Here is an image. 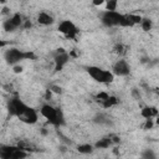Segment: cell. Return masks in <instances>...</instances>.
I'll list each match as a JSON object with an SVG mask.
<instances>
[{
    "label": "cell",
    "instance_id": "obj_12",
    "mask_svg": "<svg viewBox=\"0 0 159 159\" xmlns=\"http://www.w3.org/2000/svg\"><path fill=\"white\" fill-rule=\"evenodd\" d=\"M27 157V152L21 149L19 145H12L10 159H25Z\"/></svg>",
    "mask_w": 159,
    "mask_h": 159
},
{
    "label": "cell",
    "instance_id": "obj_21",
    "mask_svg": "<svg viewBox=\"0 0 159 159\" xmlns=\"http://www.w3.org/2000/svg\"><path fill=\"white\" fill-rule=\"evenodd\" d=\"M128 19H129V21L133 24V25H140V22H142V20H143V17H140L139 15H134V14H129L128 15Z\"/></svg>",
    "mask_w": 159,
    "mask_h": 159
},
{
    "label": "cell",
    "instance_id": "obj_19",
    "mask_svg": "<svg viewBox=\"0 0 159 159\" xmlns=\"http://www.w3.org/2000/svg\"><path fill=\"white\" fill-rule=\"evenodd\" d=\"M140 26H142V29H143L144 31H149V30H152V27H153V22H152L150 19L143 17V20H142V22H140Z\"/></svg>",
    "mask_w": 159,
    "mask_h": 159
},
{
    "label": "cell",
    "instance_id": "obj_9",
    "mask_svg": "<svg viewBox=\"0 0 159 159\" xmlns=\"http://www.w3.org/2000/svg\"><path fill=\"white\" fill-rule=\"evenodd\" d=\"M17 119H20L21 122H24L26 124H35L37 122V119H39V114H37L36 109H34L32 107L26 106V108L17 117Z\"/></svg>",
    "mask_w": 159,
    "mask_h": 159
},
{
    "label": "cell",
    "instance_id": "obj_7",
    "mask_svg": "<svg viewBox=\"0 0 159 159\" xmlns=\"http://www.w3.org/2000/svg\"><path fill=\"white\" fill-rule=\"evenodd\" d=\"M112 72H113L114 76L125 77V76H128L130 73V66H129V63L125 60L120 58L117 62H114V65L112 67Z\"/></svg>",
    "mask_w": 159,
    "mask_h": 159
},
{
    "label": "cell",
    "instance_id": "obj_25",
    "mask_svg": "<svg viewBox=\"0 0 159 159\" xmlns=\"http://www.w3.org/2000/svg\"><path fill=\"white\" fill-rule=\"evenodd\" d=\"M21 71H22V68H21V67L15 66V72H21Z\"/></svg>",
    "mask_w": 159,
    "mask_h": 159
},
{
    "label": "cell",
    "instance_id": "obj_18",
    "mask_svg": "<svg viewBox=\"0 0 159 159\" xmlns=\"http://www.w3.org/2000/svg\"><path fill=\"white\" fill-rule=\"evenodd\" d=\"M102 103V106L104 107V108H109V107H113V106H116L117 103H118V99L114 97V96H109L107 99H104L103 102H101Z\"/></svg>",
    "mask_w": 159,
    "mask_h": 159
},
{
    "label": "cell",
    "instance_id": "obj_17",
    "mask_svg": "<svg viewBox=\"0 0 159 159\" xmlns=\"http://www.w3.org/2000/svg\"><path fill=\"white\" fill-rule=\"evenodd\" d=\"M111 144H112L111 138H102V139H99V140L94 144V148H96V149H104V148H108Z\"/></svg>",
    "mask_w": 159,
    "mask_h": 159
},
{
    "label": "cell",
    "instance_id": "obj_8",
    "mask_svg": "<svg viewBox=\"0 0 159 159\" xmlns=\"http://www.w3.org/2000/svg\"><path fill=\"white\" fill-rule=\"evenodd\" d=\"M22 24V16L20 14H14L12 16H10L9 19H6L2 24V27L5 31L7 32H12L15 30H17Z\"/></svg>",
    "mask_w": 159,
    "mask_h": 159
},
{
    "label": "cell",
    "instance_id": "obj_26",
    "mask_svg": "<svg viewBox=\"0 0 159 159\" xmlns=\"http://www.w3.org/2000/svg\"><path fill=\"white\" fill-rule=\"evenodd\" d=\"M93 4H94V5H102V4H104V2H103L102 0H99V1H94Z\"/></svg>",
    "mask_w": 159,
    "mask_h": 159
},
{
    "label": "cell",
    "instance_id": "obj_1",
    "mask_svg": "<svg viewBox=\"0 0 159 159\" xmlns=\"http://www.w3.org/2000/svg\"><path fill=\"white\" fill-rule=\"evenodd\" d=\"M101 22L106 26V27H116V26H122V27H132L134 26L129 19L128 15L120 14L118 11H102L99 15Z\"/></svg>",
    "mask_w": 159,
    "mask_h": 159
},
{
    "label": "cell",
    "instance_id": "obj_10",
    "mask_svg": "<svg viewBox=\"0 0 159 159\" xmlns=\"http://www.w3.org/2000/svg\"><path fill=\"white\" fill-rule=\"evenodd\" d=\"M53 61H55V71H61L63 66L70 61V55L65 51H61L55 56Z\"/></svg>",
    "mask_w": 159,
    "mask_h": 159
},
{
    "label": "cell",
    "instance_id": "obj_13",
    "mask_svg": "<svg viewBox=\"0 0 159 159\" xmlns=\"http://www.w3.org/2000/svg\"><path fill=\"white\" fill-rule=\"evenodd\" d=\"M93 122H96V123H98V124H106V125H109L112 122H111V118L107 116V114H104V113H98V114H96L94 116V118H93Z\"/></svg>",
    "mask_w": 159,
    "mask_h": 159
},
{
    "label": "cell",
    "instance_id": "obj_24",
    "mask_svg": "<svg viewBox=\"0 0 159 159\" xmlns=\"http://www.w3.org/2000/svg\"><path fill=\"white\" fill-rule=\"evenodd\" d=\"M51 88H52V91H55L56 93H61V87H56V86H52Z\"/></svg>",
    "mask_w": 159,
    "mask_h": 159
},
{
    "label": "cell",
    "instance_id": "obj_5",
    "mask_svg": "<svg viewBox=\"0 0 159 159\" xmlns=\"http://www.w3.org/2000/svg\"><path fill=\"white\" fill-rule=\"evenodd\" d=\"M57 30H58L61 34H63L67 39H71V40H76V37H77L78 34H80L78 27H77L71 20H62V21L58 24Z\"/></svg>",
    "mask_w": 159,
    "mask_h": 159
},
{
    "label": "cell",
    "instance_id": "obj_3",
    "mask_svg": "<svg viewBox=\"0 0 159 159\" xmlns=\"http://www.w3.org/2000/svg\"><path fill=\"white\" fill-rule=\"evenodd\" d=\"M86 71L89 75V77L98 83L108 84V83H112L114 81V75L109 70H104V68L98 67V66H88L86 68Z\"/></svg>",
    "mask_w": 159,
    "mask_h": 159
},
{
    "label": "cell",
    "instance_id": "obj_6",
    "mask_svg": "<svg viewBox=\"0 0 159 159\" xmlns=\"http://www.w3.org/2000/svg\"><path fill=\"white\" fill-rule=\"evenodd\" d=\"M26 106L27 104H25L20 98H11L10 101H9V103H7V111H9V113H10V116H14V117H19L21 113H22V111L26 108Z\"/></svg>",
    "mask_w": 159,
    "mask_h": 159
},
{
    "label": "cell",
    "instance_id": "obj_15",
    "mask_svg": "<svg viewBox=\"0 0 159 159\" xmlns=\"http://www.w3.org/2000/svg\"><path fill=\"white\" fill-rule=\"evenodd\" d=\"M93 149H94V145L88 144V143L80 144V145L77 147V150H78V153H81V154H91V153L93 152Z\"/></svg>",
    "mask_w": 159,
    "mask_h": 159
},
{
    "label": "cell",
    "instance_id": "obj_22",
    "mask_svg": "<svg viewBox=\"0 0 159 159\" xmlns=\"http://www.w3.org/2000/svg\"><path fill=\"white\" fill-rule=\"evenodd\" d=\"M143 159H157V157H155V154H154L153 150L147 149V150L143 153Z\"/></svg>",
    "mask_w": 159,
    "mask_h": 159
},
{
    "label": "cell",
    "instance_id": "obj_16",
    "mask_svg": "<svg viewBox=\"0 0 159 159\" xmlns=\"http://www.w3.org/2000/svg\"><path fill=\"white\" fill-rule=\"evenodd\" d=\"M157 109L154 107H145L143 111H142V116L145 118V119H152V117L157 116Z\"/></svg>",
    "mask_w": 159,
    "mask_h": 159
},
{
    "label": "cell",
    "instance_id": "obj_23",
    "mask_svg": "<svg viewBox=\"0 0 159 159\" xmlns=\"http://www.w3.org/2000/svg\"><path fill=\"white\" fill-rule=\"evenodd\" d=\"M116 52L117 53H123L125 51H123V46L122 45H118V46H116Z\"/></svg>",
    "mask_w": 159,
    "mask_h": 159
},
{
    "label": "cell",
    "instance_id": "obj_4",
    "mask_svg": "<svg viewBox=\"0 0 159 159\" xmlns=\"http://www.w3.org/2000/svg\"><path fill=\"white\" fill-rule=\"evenodd\" d=\"M32 57H34V55L31 52H25L16 47H10L4 53V58H5L6 63H9L11 66H16L19 62L27 60V58H32Z\"/></svg>",
    "mask_w": 159,
    "mask_h": 159
},
{
    "label": "cell",
    "instance_id": "obj_11",
    "mask_svg": "<svg viewBox=\"0 0 159 159\" xmlns=\"http://www.w3.org/2000/svg\"><path fill=\"white\" fill-rule=\"evenodd\" d=\"M55 21L53 16L50 15L48 12H45V11H41L39 15H37V22L42 26H48V25H52Z\"/></svg>",
    "mask_w": 159,
    "mask_h": 159
},
{
    "label": "cell",
    "instance_id": "obj_14",
    "mask_svg": "<svg viewBox=\"0 0 159 159\" xmlns=\"http://www.w3.org/2000/svg\"><path fill=\"white\" fill-rule=\"evenodd\" d=\"M11 150H12V145L1 144V145H0V158H1V159H10Z\"/></svg>",
    "mask_w": 159,
    "mask_h": 159
},
{
    "label": "cell",
    "instance_id": "obj_20",
    "mask_svg": "<svg viewBox=\"0 0 159 159\" xmlns=\"http://www.w3.org/2000/svg\"><path fill=\"white\" fill-rule=\"evenodd\" d=\"M117 6H118V2L116 0H109L106 2V10L107 11H117Z\"/></svg>",
    "mask_w": 159,
    "mask_h": 159
},
{
    "label": "cell",
    "instance_id": "obj_2",
    "mask_svg": "<svg viewBox=\"0 0 159 159\" xmlns=\"http://www.w3.org/2000/svg\"><path fill=\"white\" fill-rule=\"evenodd\" d=\"M40 113L42 117H45L48 120V123H51L55 127H60L65 124V118L62 112L51 104H43L40 109Z\"/></svg>",
    "mask_w": 159,
    "mask_h": 159
}]
</instances>
